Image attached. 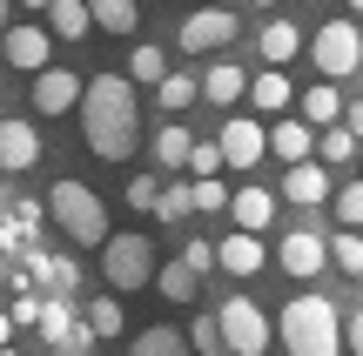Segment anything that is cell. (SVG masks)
<instances>
[{
	"instance_id": "cell-1",
	"label": "cell",
	"mask_w": 363,
	"mask_h": 356,
	"mask_svg": "<svg viewBox=\"0 0 363 356\" xmlns=\"http://www.w3.org/2000/svg\"><path fill=\"white\" fill-rule=\"evenodd\" d=\"M142 81L135 74H94L81 88V142L101 161H128L142 148Z\"/></svg>"
},
{
	"instance_id": "cell-2",
	"label": "cell",
	"mask_w": 363,
	"mask_h": 356,
	"mask_svg": "<svg viewBox=\"0 0 363 356\" xmlns=\"http://www.w3.org/2000/svg\"><path fill=\"white\" fill-rule=\"evenodd\" d=\"M276 336L296 356H337L343 350V309L330 303V296H296V303H283Z\"/></svg>"
},
{
	"instance_id": "cell-3",
	"label": "cell",
	"mask_w": 363,
	"mask_h": 356,
	"mask_svg": "<svg viewBox=\"0 0 363 356\" xmlns=\"http://www.w3.org/2000/svg\"><path fill=\"white\" fill-rule=\"evenodd\" d=\"M48 215L67 229L74 242H108V209H101V195H94L88 182H74V175H61V182L48 188Z\"/></svg>"
},
{
	"instance_id": "cell-4",
	"label": "cell",
	"mask_w": 363,
	"mask_h": 356,
	"mask_svg": "<svg viewBox=\"0 0 363 356\" xmlns=\"http://www.w3.org/2000/svg\"><path fill=\"white\" fill-rule=\"evenodd\" d=\"M101 276H108V289H142V282H155V242L148 236H108L101 242Z\"/></svg>"
},
{
	"instance_id": "cell-5",
	"label": "cell",
	"mask_w": 363,
	"mask_h": 356,
	"mask_svg": "<svg viewBox=\"0 0 363 356\" xmlns=\"http://www.w3.org/2000/svg\"><path fill=\"white\" fill-rule=\"evenodd\" d=\"M216 316H222V343H229L235 356H262V350L276 343V330H269V316H262V303H249V296H229Z\"/></svg>"
},
{
	"instance_id": "cell-6",
	"label": "cell",
	"mask_w": 363,
	"mask_h": 356,
	"mask_svg": "<svg viewBox=\"0 0 363 356\" xmlns=\"http://www.w3.org/2000/svg\"><path fill=\"white\" fill-rule=\"evenodd\" d=\"M310 61H316V74H330V81L357 74V67H363V34L350 21H323L316 40H310Z\"/></svg>"
},
{
	"instance_id": "cell-7",
	"label": "cell",
	"mask_w": 363,
	"mask_h": 356,
	"mask_svg": "<svg viewBox=\"0 0 363 356\" xmlns=\"http://www.w3.org/2000/svg\"><path fill=\"white\" fill-rule=\"evenodd\" d=\"M216 142H222V155H229V168H262V155H269V128L249 121V115H235Z\"/></svg>"
},
{
	"instance_id": "cell-8",
	"label": "cell",
	"mask_w": 363,
	"mask_h": 356,
	"mask_svg": "<svg viewBox=\"0 0 363 356\" xmlns=\"http://www.w3.org/2000/svg\"><path fill=\"white\" fill-rule=\"evenodd\" d=\"M229 40H235V13H229V7H202V13H189V21H182V47H189V54L229 47Z\"/></svg>"
},
{
	"instance_id": "cell-9",
	"label": "cell",
	"mask_w": 363,
	"mask_h": 356,
	"mask_svg": "<svg viewBox=\"0 0 363 356\" xmlns=\"http://www.w3.org/2000/svg\"><path fill=\"white\" fill-rule=\"evenodd\" d=\"M276 263H283L289 276H303V282H310V276H323L330 242H323V236H310V229H289V236H283V249H276Z\"/></svg>"
},
{
	"instance_id": "cell-10",
	"label": "cell",
	"mask_w": 363,
	"mask_h": 356,
	"mask_svg": "<svg viewBox=\"0 0 363 356\" xmlns=\"http://www.w3.org/2000/svg\"><path fill=\"white\" fill-rule=\"evenodd\" d=\"M81 88H88V81L67 74V67H40L34 74V108L40 115H67V108H81Z\"/></svg>"
},
{
	"instance_id": "cell-11",
	"label": "cell",
	"mask_w": 363,
	"mask_h": 356,
	"mask_svg": "<svg viewBox=\"0 0 363 356\" xmlns=\"http://www.w3.org/2000/svg\"><path fill=\"white\" fill-rule=\"evenodd\" d=\"M0 54H7V67H27V74H40V67H48V27H34V21L7 27Z\"/></svg>"
},
{
	"instance_id": "cell-12",
	"label": "cell",
	"mask_w": 363,
	"mask_h": 356,
	"mask_svg": "<svg viewBox=\"0 0 363 356\" xmlns=\"http://www.w3.org/2000/svg\"><path fill=\"white\" fill-rule=\"evenodd\" d=\"M283 195L296 202V209H323L337 188H330V168H316V161H289V182H283Z\"/></svg>"
},
{
	"instance_id": "cell-13",
	"label": "cell",
	"mask_w": 363,
	"mask_h": 356,
	"mask_svg": "<svg viewBox=\"0 0 363 356\" xmlns=\"http://www.w3.org/2000/svg\"><path fill=\"white\" fill-rule=\"evenodd\" d=\"M276 209H283V202H276L262 182H249V188H235V195H229V215H235V229H256V236L276 222Z\"/></svg>"
},
{
	"instance_id": "cell-14",
	"label": "cell",
	"mask_w": 363,
	"mask_h": 356,
	"mask_svg": "<svg viewBox=\"0 0 363 356\" xmlns=\"http://www.w3.org/2000/svg\"><path fill=\"white\" fill-rule=\"evenodd\" d=\"M34 155H40L34 121H0V168L21 175V168H34Z\"/></svg>"
},
{
	"instance_id": "cell-15",
	"label": "cell",
	"mask_w": 363,
	"mask_h": 356,
	"mask_svg": "<svg viewBox=\"0 0 363 356\" xmlns=\"http://www.w3.org/2000/svg\"><path fill=\"white\" fill-rule=\"evenodd\" d=\"M216 263L229 269V276H256V269H262V236H256V229H235V236L216 249Z\"/></svg>"
},
{
	"instance_id": "cell-16",
	"label": "cell",
	"mask_w": 363,
	"mask_h": 356,
	"mask_svg": "<svg viewBox=\"0 0 363 356\" xmlns=\"http://www.w3.org/2000/svg\"><path fill=\"white\" fill-rule=\"evenodd\" d=\"M48 27H54V40H88L94 7L88 0H48Z\"/></svg>"
},
{
	"instance_id": "cell-17",
	"label": "cell",
	"mask_w": 363,
	"mask_h": 356,
	"mask_svg": "<svg viewBox=\"0 0 363 356\" xmlns=\"http://www.w3.org/2000/svg\"><path fill=\"white\" fill-rule=\"evenodd\" d=\"M303 47H310V40H303V27H296V21H269V27H262V61H269V67L296 61Z\"/></svg>"
},
{
	"instance_id": "cell-18",
	"label": "cell",
	"mask_w": 363,
	"mask_h": 356,
	"mask_svg": "<svg viewBox=\"0 0 363 356\" xmlns=\"http://www.w3.org/2000/svg\"><path fill=\"white\" fill-rule=\"evenodd\" d=\"M310 148H316V128H310V121H276V128H269V155L310 161Z\"/></svg>"
},
{
	"instance_id": "cell-19",
	"label": "cell",
	"mask_w": 363,
	"mask_h": 356,
	"mask_svg": "<svg viewBox=\"0 0 363 356\" xmlns=\"http://www.w3.org/2000/svg\"><path fill=\"white\" fill-rule=\"evenodd\" d=\"M155 289L169 296V303H195V296H202V269H195L189 255H182V263H169V269H155Z\"/></svg>"
},
{
	"instance_id": "cell-20",
	"label": "cell",
	"mask_w": 363,
	"mask_h": 356,
	"mask_svg": "<svg viewBox=\"0 0 363 356\" xmlns=\"http://www.w3.org/2000/svg\"><path fill=\"white\" fill-rule=\"evenodd\" d=\"M289 94H296V88L283 81V67H269V61H262V74L249 81V101H256L262 115H283V108H289Z\"/></svg>"
},
{
	"instance_id": "cell-21",
	"label": "cell",
	"mask_w": 363,
	"mask_h": 356,
	"mask_svg": "<svg viewBox=\"0 0 363 356\" xmlns=\"http://www.w3.org/2000/svg\"><path fill=\"white\" fill-rule=\"evenodd\" d=\"M202 94H208L216 108H229V101H242V94H249V74H242V67H229V61H216V67L202 74Z\"/></svg>"
},
{
	"instance_id": "cell-22",
	"label": "cell",
	"mask_w": 363,
	"mask_h": 356,
	"mask_svg": "<svg viewBox=\"0 0 363 356\" xmlns=\"http://www.w3.org/2000/svg\"><path fill=\"white\" fill-rule=\"evenodd\" d=\"M316 148H323L330 168H343V161H357V155H363V134L350 128V121H330V128L316 134Z\"/></svg>"
},
{
	"instance_id": "cell-23",
	"label": "cell",
	"mask_w": 363,
	"mask_h": 356,
	"mask_svg": "<svg viewBox=\"0 0 363 356\" xmlns=\"http://www.w3.org/2000/svg\"><path fill=\"white\" fill-rule=\"evenodd\" d=\"M34 330H40V343H48V350H61V343H67V330H74V303H67V296H48Z\"/></svg>"
},
{
	"instance_id": "cell-24",
	"label": "cell",
	"mask_w": 363,
	"mask_h": 356,
	"mask_svg": "<svg viewBox=\"0 0 363 356\" xmlns=\"http://www.w3.org/2000/svg\"><path fill=\"white\" fill-rule=\"evenodd\" d=\"M27 263H34V276L48 282L54 296H67V289H74V282H81V269L67 263V255H48V249H27Z\"/></svg>"
},
{
	"instance_id": "cell-25",
	"label": "cell",
	"mask_w": 363,
	"mask_h": 356,
	"mask_svg": "<svg viewBox=\"0 0 363 356\" xmlns=\"http://www.w3.org/2000/svg\"><path fill=\"white\" fill-rule=\"evenodd\" d=\"M303 121H310V128H330V121H343V94L330 88V74H323V88L303 94Z\"/></svg>"
},
{
	"instance_id": "cell-26",
	"label": "cell",
	"mask_w": 363,
	"mask_h": 356,
	"mask_svg": "<svg viewBox=\"0 0 363 356\" xmlns=\"http://www.w3.org/2000/svg\"><path fill=\"white\" fill-rule=\"evenodd\" d=\"M88 7H94V27L101 34H135V21H142L135 0H88Z\"/></svg>"
},
{
	"instance_id": "cell-27",
	"label": "cell",
	"mask_w": 363,
	"mask_h": 356,
	"mask_svg": "<svg viewBox=\"0 0 363 356\" xmlns=\"http://www.w3.org/2000/svg\"><path fill=\"white\" fill-rule=\"evenodd\" d=\"M128 350H135V356H182V350H195V343H189L182 330H162V323H155V330L128 336Z\"/></svg>"
},
{
	"instance_id": "cell-28",
	"label": "cell",
	"mask_w": 363,
	"mask_h": 356,
	"mask_svg": "<svg viewBox=\"0 0 363 356\" xmlns=\"http://www.w3.org/2000/svg\"><path fill=\"white\" fill-rule=\"evenodd\" d=\"M189 155H195V142H189V128H155V161L162 168H189Z\"/></svg>"
},
{
	"instance_id": "cell-29",
	"label": "cell",
	"mask_w": 363,
	"mask_h": 356,
	"mask_svg": "<svg viewBox=\"0 0 363 356\" xmlns=\"http://www.w3.org/2000/svg\"><path fill=\"white\" fill-rule=\"evenodd\" d=\"M155 101L169 108V115H182L189 101H202V81H189V74H162V81H155Z\"/></svg>"
},
{
	"instance_id": "cell-30",
	"label": "cell",
	"mask_w": 363,
	"mask_h": 356,
	"mask_svg": "<svg viewBox=\"0 0 363 356\" xmlns=\"http://www.w3.org/2000/svg\"><path fill=\"white\" fill-rule=\"evenodd\" d=\"M330 263H337L343 276H363V229H343V236L330 242Z\"/></svg>"
},
{
	"instance_id": "cell-31",
	"label": "cell",
	"mask_w": 363,
	"mask_h": 356,
	"mask_svg": "<svg viewBox=\"0 0 363 356\" xmlns=\"http://www.w3.org/2000/svg\"><path fill=\"white\" fill-rule=\"evenodd\" d=\"M330 209H337V222H343V229H363V182L337 188V195H330Z\"/></svg>"
},
{
	"instance_id": "cell-32",
	"label": "cell",
	"mask_w": 363,
	"mask_h": 356,
	"mask_svg": "<svg viewBox=\"0 0 363 356\" xmlns=\"http://www.w3.org/2000/svg\"><path fill=\"white\" fill-rule=\"evenodd\" d=\"M128 74L142 81V88H148V81H162V74H169V61H162V47H135V54H128Z\"/></svg>"
},
{
	"instance_id": "cell-33",
	"label": "cell",
	"mask_w": 363,
	"mask_h": 356,
	"mask_svg": "<svg viewBox=\"0 0 363 356\" xmlns=\"http://www.w3.org/2000/svg\"><path fill=\"white\" fill-rule=\"evenodd\" d=\"M88 323H94V336H101V343H108V336H121V303H115V296L88 303Z\"/></svg>"
},
{
	"instance_id": "cell-34",
	"label": "cell",
	"mask_w": 363,
	"mask_h": 356,
	"mask_svg": "<svg viewBox=\"0 0 363 356\" xmlns=\"http://www.w3.org/2000/svg\"><path fill=\"white\" fill-rule=\"evenodd\" d=\"M189 195H195V209H202V215H216V209H229V188H222L216 175H195V188H189Z\"/></svg>"
},
{
	"instance_id": "cell-35",
	"label": "cell",
	"mask_w": 363,
	"mask_h": 356,
	"mask_svg": "<svg viewBox=\"0 0 363 356\" xmlns=\"http://www.w3.org/2000/svg\"><path fill=\"white\" fill-rule=\"evenodd\" d=\"M189 209H195V195H189V188H162V195H155V222H182Z\"/></svg>"
},
{
	"instance_id": "cell-36",
	"label": "cell",
	"mask_w": 363,
	"mask_h": 356,
	"mask_svg": "<svg viewBox=\"0 0 363 356\" xmlns=\"http://www.w3.org/2000/svg\"><path fill=\"white\" fill-rule=\"evenodd\" d=\"M189 343H195V350H208V356L229 350V343H222V316H208V309H202V316H195V330H189Z\"/></svg>"
},
{
	"instance_id": "cell-37",
	"label": "cell",
	"mask_w": 363,
	"mask_h": 356,
	"mask_svg": "<svg viewBox=\"0 0 363 356\" xmlns=\"http://www.w3.org/2000/svg\"><path fill=\"white\" fill-rule=\"evenodd\" d=\"M216 168H229L222 142H195V155H189V175H216Z\"/></svg>"
},
{
	"instance_id": "cell-38",
	"label": "cell",
	"mask_w": 363,
	"mask_h": 356,
	"mask_svg": "<svg viewBox=\"0 0 363 356\" xmlns=\"http://www.w3.org/2000/svg\"><path fill=\"white\" fill-rule=\"evenodd\" d=\"M155 195H162V188H155V175H135V182H128V209L155 215Z\"/></svg>"
},
{
	"instance_id": "cell-39",
	"label": "cell",
	"mask_w": 363,
	"mask_h": 356,
	"mask_svg": "<svg viewBox=\"0 0 363 356\" xmlns=\"http://www.w3.org/2000/svg\"><path fill=\"white\" fill-rule=\"evenodd\" d=\"M343 350L363 356V309H350V316H343Z\"/></svg>"
},
{
	"instance_id": "cell-40",
	"label": "cell",
	"mask_w": 363,
	"mask_h": 356,
	"mask_svg": "<svg viewBox=\"0 0 363 356\" xmlns=\"http://www.w3.org/2000/svg\"><path fill=\"white\" fill-rule=\"evenodd\" d=\"M61 350H74V356H81V350H94V323H74V330H67V343H61Z\"/></svg>"
},
{
	"instance_id": "cell-41",
	"label": "cell",
	"mask_w": 363,
	"mask_h": 356,
	"mask_svg": "<svg viewBox=\"0 0 363 356\" xmlns=\"http://www.w3.org/2000/svg\"><path fill=\"white\" fill-rule=\"evenodd\" d=\"M343 121H350V128L363 134V94H357V101H343Z\"/></svg>"
},
{
	"instance_id": "cell-42",
	"label": "cell",
	"mask_w": 363,
	"mask_h": 356,
	"mask_svg": "<svg viewBox=\"0 0 363 356\" xmlns=\"http://www.w3.org/2000/svg\"><path fill=\"white\" fill-rule=\"evenodd\" d=\"M0 343H13V309H0Z\"/></svg>"
},
{
	"instance_id": "cell-43",
	"label": "cell",
	"mask_w": 363,
	"mask_h": 356,
	"mask_svg": "<svg viewBox=\"0 0 363 356\" xmlns=\"http://www.w3.org/2000/svg\"><path fill=\"white\" fill-rule=\"evenodd\" d=\"M7 13H13V0H0V27H7Z\"/></svg>"
},
{
	"instance_id": "cell-44",
	"label": "cell",
	"mask_w": 363,
	"mask_h": 356,
	"mask_svg": "<svg viewBox=\"0 0 363 356\" xmlns=\"http://www.w3.org/2000/svg\"><path fill=\"white\" fill-rule=\"evenodd\" d=\"M21 7H34V13H48V0H21Z\"/></svg>"
},
{
	"instance_id": "cell-45",
	"label": "cell",
	"mask_w": 363,
	"mask_h": 356,
	"mask_svg": "<svg viewBox=\"0 0 363 356\" xmlns=\"http://www.w3.org/2000/svg\"><path fill=\"white\" fill-rule=\"evenodd\" d=\"M0 74H7V54H0Z\"/></svg>"
},
{
	"instance_id": "cell-46",
	"label": "cell",
	"mask_w": 363,
	"mask_h": 356,
	"mask_svg": "<svg viewBox=\"0 0 363 356\" xmlns=\"http://www.w3.org/2000/svg\"><path fill=\"white\" fill-rule=\"evenodd\" d=\"M256 7H276V0H256Z\"/></svg>"
},
{
	"instance_id": "cell-47",
	"label": "cell",
	"mask_w": 363,
	"mask_h": 356,
	"mask_svg": "<svg viewBox=\"0 0 363 356\" xmlns=\"http://www.w3.org/2000/svg\"><path fill=\"white\" fill-rule=\"evenodd\" d=\"M0 282H7V263H0Z\"/></svg>"
},
{
	"instance_id": "cell-48",
	"label": "cell",
	"mask_w": 363,
	"mask_h": 356,
	"mask_svg": "<svg viewBox=\"0 0 363 356\" xmlns=\"http://www.w3.org/2000/svg\"><path fill=\"white\" fill-rule=\"evenodd\" d=\"M350 7H357V13H363V0H350Z\"/></svg>"
},
{
	"instance_id": "cell-49",
	"label": "cell",
	"mask_w": 363,
	"mask_h": 356,
	"mask_svg": "<svg viewBox=\"0 0 363 356\" xmlns=\"http://www.w3.org/2000/svg\"><path fill=\"white\" fill-rule=\"evenodd\" d=\"M0 209H7V195H0Z\"/></svg>"
}]
</instances>
